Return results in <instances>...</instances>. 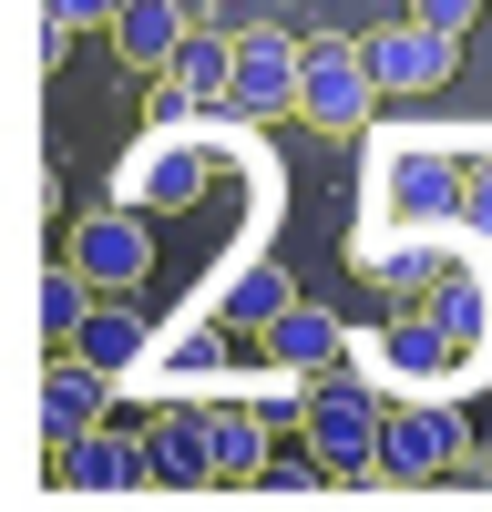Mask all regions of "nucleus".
Wrapping results in <instances>:
<instances>
[{"label":"nucleus","mask_w":492,"mask_h":512,"mask_svg":"<svg viewBox=\"0 0 492 512\" xmlns=\"http://www.w3.org/2000/svg\"><path fill=\"white\" fill-rule=\"evenodd\" d=\"M369 103H380V72H369V41L359 31H308L298 41V123H318L328 144L359 134Z\"/></svg>","instance_id":"nucleus-1"},{"label":"nucleus","mask_w":492,"mask_h":512,"mask_svg":"<svg viewBox=\"0 0 492 512\" xmlns=\"http://www.w3.org/2000/svg\"><path fill=\"white\" fill-rule=\"evenodd\" d=\"M369 41V72H380V93H441L451 72H462V31H441V21H380V31H359Z\"/></svg>","instance_id":"nucleus-2"},{"label":"nucleus","mask_w":492,"mask_h":512,"mask_svg":"<svg viewBox=\"0 0 492 512\" xmlns=\"http://www.w3.org/2000/svg\"><path fill=\"white\" fill-rule=\"evenodd\" d=\"M298 431H308V451H318V472H369L390 420H380L369 390H298Z\"/></svg>","instance_id":"nucleus-3"},{"label":"nucleus","mask_w":492,"mask_h":512,"mask_svg":"<svg viewBox=\"0 0 492 512\" xmlns=\"http://www.w3.org/2000/svg\"><path fill=\"white\" fill-rule=\"evenodd\" d=\"M62 256H72V267L93 277V287H144L154 236H144V216H134V205H93V216L62 236Z\"/></svg>","instance_id":"nucleus-4"},{"label":"nucleus","mask_w":492,"mask_h":512,"mask_svg":"<svg viewBox=\"0 0 492 512\" xmlns=\"http://www.w3.org/2000/svg\"><path fill=\"white\" fill-rule=\"evenodd\" d=\"M298 41L308 31H277V21L236 31V113H298Z\"/></svg>","instance_id":"nucleus-5"},{"label":"nucleus","mask_w":492,"mask_h":512,"mask_svg":"<svg viewBox=\"0 0 492 512\" xmlns=\"http://www.w3.org/2000/svg\"><path fill=\"white\" fill-rule=\"evenodd\" d=\"M472 431H462V410H390V431H380V472L390 482H431L441 461H462Z\"/></svg>","instance_id":"nucleus-6"},{"label":"nucleus","mask_w":492,"mask_h":512,"mask_svg":"<svg viewBox=\"0 0 492 512\" xmlns=\"http://www.w3.org/2000/svg\"><path fill=\"white\" fill-rule=\"evenodd\" d=\"M62 482L72 492H154V451H144V431H82V441H62Z\"/></svg>","instance_id":"nucleus-7"},{"label":"nucleus","mask_w":492,"mask_h":512,"mask_svg":"<svg viewBox=\"0 0 492 512\" xmlns=\"http://www.w3.org/2000/svg\"><path fill=\"white\" fill-rule=\"evenodd\" d=\"M103 390H113V379L82 359V349H62V369H41V431H52V451L103 420Z\"/></svg>","instance_id":"nucleus-8"},{"label":"nucleus","mask_w":492,"mask_h":512,"mask_svg":"<svg viewBox=\"0 0 492 512\" xmlns=\"http://www.w3.org/2000/svg\"><path fill=\"white\" fill-rule=\"evenodd\" d=\"M144 451H154V492L216 482V431H205V410H164L154 431H144Z\"/></svg>","instance_id":"nucleus-9"},{"label":"nucleus","mask_w":492,"mask_h":512,"mask_svg":"<svg viewBox=\"0 0 492 512\" xmlns=\"http://www.w3.org/2000/svg\"><path fill=\"white\" fill-rule=\"evenodd\" d=\"M185 0H123V21H113V52L123 62H134V72H164V62H175L185 52Z\"/></svg>","instance_id":"nucleus-10"},{"label":"nucleus","mask_w":492,"mask_h":512,"mask_svg":"<svg viewBox=\"0 0 492 512\" xmlns=\"http://www.w3.org/2000/svg\"><path fill=\"white\" fill-rule=\"evenodd\" d=\"M62 349H82L103 379H134V369H144V349H154V328H144L134 308H93V318H82V328L62 338Z\"/></svg>","instance_id":"nucleus-11"},{"label":"nucleus","mask_w":492,"mask_h":512,"mask_svg":"<svg viewBox=\"0 0 492 512\" xmlns=\"http://www.w3.org/2000/svg\"><path fill=\"white\" fill-rule=\"evenodd\" d=\"M339 349H349V328L328 318V308H308V297H298V308L267 328V359H277V369H298V379H308V369H328Z\"/></svg>","instance_id":"nucleus-12"},{"label":"nucleus","mask_w":492,"mask_h":512,"mask_svg":"<svg viewBox=\"0 0 492 512\" xmlns=\"http://www.w3.org/2000/svg\"><path fill=\"white\" fill-rule=\"evenodd\" d=\"M287 308H298V277H287L277 256H246V267L226 277V318L236 328H277Z\"/></svg>","instance_id":"nucleus-13"},{"label":"nucleus","mask_w":492,"mask_h":512,"mask_svg":"<svg viewBox=\"0 0 492 512\" xmlns=\"http://www.w3.org/2000/svg\"><path fill=\"white\" fill-rule=\"evenodd\" d=\"M195 103H236V31H185V52L164 62Z\"/></svg>","instance_id":"nucleus-14"},{"label":"nucleus","mask_w":492,"mask_h":512,"mask_svg":"<svg viewBox=\"0 0 492 512\" xmlns=\"http://www.w3.org/2000/svg\"><path fill=\"white\" fill-rule=\"evenodd\" d=\"M205 431H216V482H257V451H267L257 410H205Z\"/></svg>","instance_id":"nucleus-15"},{"label":"nucleus","mask_w":492,"mask_h":512,"mask_svg":"<svg viewBox=\"0 0 492 512\" xmlns=\"http://www.w3.org/2000/svg\"><path fill=\"white\" fill-rule=\"evenodd\" d=\"M82 287H93V277H82L72 256H62L52 277H41V297H31V318H41V338H72L82 318H93V308H82Z\"/></svg>","instance_id":"nucleus-16"},{"label":"nucleus","mask_w":492,"mask_h":512,"mask_svg":"<svg viewBox=\"0 0 492 512\" xmlns=\"http://www.w3.org/2000/svg\"><path fill=\"white\" fill-rule=\"evenodd\" d=\"M195 185H205V154H185V144H175V154H154L144 175H134V205H185Z\"/></svg>","instance_id":"nucleus-17"},{"label":"nucleus","mask_w":492,"mask_h":512,"mask_svg":"<svg viewBox=\"0 0 492 512\" xmlns=\"http://www.w3.org/2000/svg\"><path fill=\"white\" fill-rule=\"evenodd\" d=\"M41 21L82 41V31H113V21H123V0H41Z\"/></svg>","instance_id":"nucleus-18"},{"label":"nucleus","mask_w":492,"mask_h":512,"mask_svg":"<svg viewBox=\"0 0 492 512\" xmlns=\"http://www.w3.org/2000/svg\"><path fill=\"white\" fill-rule=\"evenodd\" d=\"M410 11L441 21V31H472V21H482V0H410Z\"/></svg>","instance_id":"nucleus-19"},{"label":"nucleus","mask_w":492,"mask_h":512,"mask_svg":"<svg viewBox=\"0 0 492 512\" xmlns=\"http://www.w3.org/2000/svg\"><path fill=\"white\" fill-rule=\"evenodd\" d=\"M462 195H472V216L492 226V164H482V175H462Z\"/></svg>","instance_id":"nucleus-20"}]
</instances>
